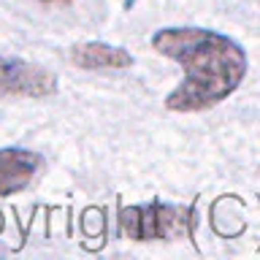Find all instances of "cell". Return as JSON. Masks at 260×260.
<instances>
[{
	"label": "cell",
	"instance_id": "cell-5",
	"mask_svg": "<svg viewBox=\"0 0 260 260\" xmlns=\"http://www.w3.org/2000/svg\"><path fill=\"white\" fill-rule=\"evenodd\" d=\"M71 62L81 71H125L133 65V54L106 41H81L68 52Z\"/></svg>",
	"mask_w": 260,
	"mask_h": 260
},
{
	"label": "cell",
	"instance_id": "cell-3",
	"mask_svg": "<svg viewBox=\"0 0 260 260\" xmlns=\"http://www.w3.org/2000/svg\"><path fill=\"white\" fill-rule=\"evenodd\" d=\"M54 92L57 76L49 68L0 54V95L3 98H49Z\"/></svg>",
	"mask_w": 260,
	"mask_h": 260
},
{
	"label": "cell",
	"instance_id": "cell-6",
	"mask_svg": "<svg viewBox=\"0 0 260 260\" xmlns=\"http://www.w3.org/2000/svg\"><path fill=\"white\" fill-rule=\"evenodd\" d=\"M38 3H68V0H38Z\"/></svg>",
	"mask_w": 260,
	"mask_h": 260
},
{
	"label": "cell",
	"instance_id": "cell-1",
	"mask_svg": "<svg viewBox=\"0 0 260 260\" xmlns=\"http://www.w3.org/2000/svg\"><path fill=\"white\" fill-rule=\"evenodd\" d=\"M152 49L184 73L182 84L162 101L176 114L214 109L244 84L249 71V57L239 41L209 27H162L152 36Z\"/></svg>",
	"mask_w": 260,
	"mask_h": 260
},
{
	"label": "cell",
	"instance_id": "cell-2",
	"mask_svg": "<svg viewBox=\"0 0 260 260\" xmlns=\"http://www.w3.org/2000/svg\"><path fill=\"white\" fill-rule=\"evenodd\" d=\"M192 233V209L182 203H141L119 209V236L130 241H176Z\"/></svg>",
	"mask_w": 260,
	"mask_h": 260
},
{
	"label": "cell",
	"instance_id": "cell-4",
	"mask_svg": "<svg viewBox=\"0 0 260 260\" xmlns=\"http://www.w3.org/2000/svg\"><path fill=\"white\" fill-rule=\"evenodd\" d=\"M41 168H44V157L38 152L22 146L0 149V198L27 190Z\"/></svg>",
	"mask_w": 260,
	"mask_h": 260
}]
</instances>
